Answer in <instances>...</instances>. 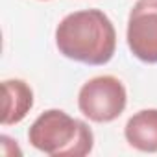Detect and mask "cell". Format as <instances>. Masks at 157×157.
I'll return each instance as SVG.
<instances>
[{
	"instance_id": "cell-7",
	"label": "cell",
	"mask_w": 157,
	"mask_h": 157,
	"mask_svg": "<svg viewBox=\"0 0 157 157\" xmlns=\"http://www.w3.org/2000/svg\"><path fill=\"white\" fill-rule=\"evenodd\" d=\"M0 148L4 155H21V148L17 146V140H13L8 135H0Z\"/></svg>"
},
{
	"instance_id": "cell-4",
	"label": "cell",
	"mask_w": 157,
	"mask_h": 157,
	"mask_svg": "<svg viewBox=\"0 0 157 157\" xmlns=\"http://www.w3.org/2000/svg\"><path fill=\"white\" fill-rule=\"evenodd\" d=\"M126 41L139 61L157 63V0H139L131 8Z\"/></svg>"
},
{
	"instance_id": "cell-5",
	"label": "cell",
	"mask_w": 157,
	"mask_h": 157,
	"mask_svg": "<svg viewBox=\"0 0 157 157\" xmlns=\"http://www.w3.org/2000/svg\"><path fill=\"white\" fill-rule=\"evenodd\" d=\"M2 126H13L26 118V115L33 107V91L24 80H4L2 82Z\"/></svg>"
},
{
	"instance_id": "cell-6",
	"label": "cell",
	"mask_w": 157,
	"mask_h": 157,
	"mask_svg": "<svg viewBox=\"0 0 157 157\" xmlns=\"http://www.w3.org/2000/svg\"><path fill=\"white\" fill-rule=\"evenodd\" d=\"M124 137L129 146L139 151L155 153L157 151V109H140L129 117Z\"/></svg>"
},
{
	"instance_id": "cell-2",
	"label": "cell",
	"mask_w": 157,
	"mask_h": 157,
	"mask_svg": "<svg viewBox=\"0 0 157 157\" xmlns=\"http://www.w3.org/2000/svg\"><path fill=\"white\" fill-rule=\"evenodd\" d=\"M28 140L50 157H83L94 146L93 129L63 109L41 113L28 129Z\"/></svg>"
},
{
	"instance_id": "cell-3",
	"label": "cell",
	"mask_w": 157,
	"mask_h": 157,
	"mask_svg": "<svg viewBox=\"0 0 157 157\" xmlns=\"http://www.w3.org/2000/svg\"><path fill=\"white\" fill-rule=\"evenodd\" d=\"M128 105L124 83L115 76H96L85 82L78 93V107L82 115L96 124L117 120Z\"/></svg>"
},
{
	"instance_id": "cell-1",
	"label": "cell",
	"mask_w": 157,
	"mask_h": 157,
	"mask_svg": "<svg viewBox=\"0 0 157 157\" xmlns=\"http://www.w3.org/2000/svg\"><path fill=\"white\" fill-rule=\"evenodd\" d=\"M56 46L67 59L93 67L105 65L117 50V30L102 10H80L57 24Z\"/></svg>"
}]
</instances>
